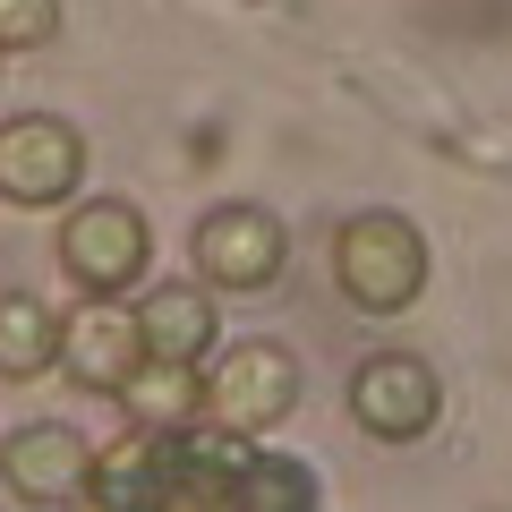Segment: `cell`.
<instances>
[{"mask_svg":"<svg viewBox=\"0 0 512 512\" xmlns=\"http://www.w3.org/2000/svg\"><path fill=\"white\" fill-rule=\"evenodd\" d=\"M299 393H308V376H299V359L282 342H231V350H214V376H205V410L222 427H239V436H274L299 410Z\"/></svg>","mask_w":512,"mask_h":512,"instance_id":"obj_6","label":"cell"},{"mask_svg":"<svg viewBox=\"0 0 512 512\" xmlns=\"http://www.w3.org/2000/svg\"><path fill=\"white\" fill-rule=\"evenodd\" d=\"M0 69H9V52H0Z\"/></svg>","mask_w":512,"mask_h":512,"instance_id":"obj_15","label":"cell"},{"mask_svg":"<svg viewBox=\"0 0 512 512\" xmlns=\"http://www.w3.org/2000/svg\"><path fill=\"white\" fill-rule=\"evenodd\" d=\"M137 333H146V359H214L222 325H214V291L205 282H154L137 299Z\"/></svg>","mask_w":512,"mask_h":512,"instance_id":"obj_10","label":"cell"},{"mask_svg":"<svg viewBox=\"0 0 512 512\" xmlns=\"http://www.w3.org/2000/svg\"><path fill=\"white\" fill-rule=\"evenodd\" d=\"M188 256H197V282L222 299H256V291H274L282 274H291V231H282L274 205H214V214L188 231Z\"/></svg>","mask_w":512,"mask_h":512,"instance_id":"obj_3","label":"cell"},{"mask_svg":"<svg viewBox=\"0 0 512 512\" xmlns=\"http://www.w3.org/2000/svg\"><path fill=\"white\" fill-rule=\"evenodd\" d=\"M146 367V333H137V308L120 299H77V316H60V376L77 393H111Z\"/></svg>","mask_w":512,"mask_h":512,"instance_id":"obj_8","label":"cell"},{"mask_svg":"<svg viewBox=\"0 0 512 512\" xmlns=\"http://www.w3.org/2000/svg\"><path fill=\"white\" fill-rule=\"evenodd\" d=\"M86 478H94V444L69 419L9 427V444H0V495L9 504H77Z\"/></svg>","mask_w":512,"mask_h":512,"instance_id":"obj_7","label":"cell"},{"mask_svg":"<svg viewBox=\"0 0 512 512\" xmlns=\"http://www.w3.org/2000/svg\"><path fill=\"white\" fill-rule=\"evenodd\" d=\"M120 410L137 427H197V419H214V410H205V376L188 359H146L120 384Z\"/></svg>","mask_w":512,"mask_h":512,"instance_id":"obj_11","label":"cell"},{"mask_svg":"<svg viewBox=\"0 0 512 512\" xmlns=\"http://www.w3.org/2000/svg\"><path fill=\"white\" fill-rule=\"evenodd\" d=\"M77 188H86V128L77 120H60V111L0 120V205L52 214V205H77Z\"/></svg>","mask_w":512,"mask_h":512,"instance_id":"obj_4","label":"cell"},{"mask_svg":"<svg viewBox=\"0 0 512 512\" xmlns=\"http://www.w3.org/2000/svg\"><path fill=\"white\" fill-rule=\"evenodd\" d=\"M333 291L359 316H402L427 291V231L393 205H367L333 231Z\"/></svg>","mask_w":512,"mask_h":512,"instance_id":"obj_1","label":"cell"},{"mask_svg":"<svg viewBox=\"0 0 512 512\" xmlns=\"http://www.w3.org/2000/svg\"><path fill=\"white\" fill-rule=\"evenodd\" d=\"M180 436H188V427H137V419H128V436L94 444L86 495H94V504H163L171 512V487H180Z\"/></svg>","mask_w":512,"mask_h":512,"instance_id":"obj_9","label":"cell"},{"mask_svg":"<svg viewBox=\"0 0 512 512\" xmlns=\"http://www.w3.org/2000/svg\"><path fill=\"white\" fill-rule=\"evenodd\" d=\"M43 367H60V316L35 291L0 299V384H35Z\"/></svg>","mask_w":512,"mask_h":512,"instance_id":"obj_12","label":"cell"},{"mask_svg":"<svg viewBox=\"0 0 512 512\" xmlns=\"http://www.w3.org/2000/svg\"><path fill=\"white\" fill-rule=\"evenodd\" d=\"M350 419L376 444H419V436H436V419H444V376L419 350H367V359L350 367Z\"/></svg>","mask_w":512,"mask_h":512,"instance_id":"obj_5","label":"cell"},{"mask_svg":"<svg viewBox=\"0 0 512 512\" xmlns=\"http://www.w3.org/2000/svg\"><path fill=\"white\" fill-rule=\"evenodd\" d=\"M60 43V0H0V52H43Z\"/></svg>","mask_w":512,"mask_h":512,"instance_id":"obj_14","label":"cell"},{"mask_svg":"<svg viewBox=\"0 0 512 512\" xmlns=\"http://www.w3.org/2000/svg\"><path fill=\"white\" fill-rule=\"evenodd\" d=\"M52 256H60V274L77 282V299H128L154 265V222L128 197H86V205H69Z\"/></svg>","mask_w":512,"mask_h":512,"instance_id":"obj_2","label":"cell"},{"mask_svg":"<svg viewBox=\"0 0 512 512\" xmlns=\"http://www.w3.org/2000/svg\"><path fill=\"white\" fill-rule=\"evenodd\" d=\"M291 504H316V470L282 461V453H256L248 478H239V512H291Z\"/></svg>","mask_w":512,"mask_h":512,"instance_id":"obj_13","label":"cell"}]
</instances>
